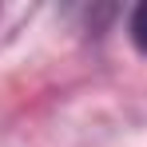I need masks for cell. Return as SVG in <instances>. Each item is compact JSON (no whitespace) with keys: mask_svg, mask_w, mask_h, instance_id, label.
I'll return each mask as SVG.
<instances>
[{"mask_svg":"<svg viewBox=\"0 0 147 147\" xmlns=\"http://www.w3.org/2000/svg\"><path fill=\"white\" fill-rule=\"evenodd\" d=\"M127 32H131V40H135V48L147 56V4H139L135 12H131V24H127Z\"/></svg>","mask_w":147,"mask_h":147,"instance_id":"obj_1","label":"cell"}]
</instances>
